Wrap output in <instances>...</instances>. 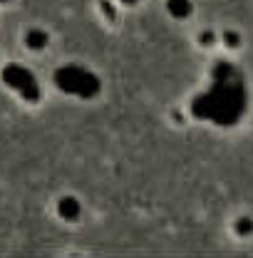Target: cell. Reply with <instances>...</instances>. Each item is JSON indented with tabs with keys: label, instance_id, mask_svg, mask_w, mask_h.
Wrapping results in <instances>:
<instances>
[{
	"label": "cell",
	"instance_id": "obj_8",
	"mask_svg": "<svg viewBox=\"0 0 253 258\" xmlns=\"http://www.w3.org/2000/svg\"><path fill=\"white\" fill-rule=\"evenodd\" d=\"M124 3H134V0H124Z\"/></svg>",
	"mask_w": 253,
	"mask_h": 258
},
{
	"label": "cell",
	"instance_id": "obj_2",
	"mask_svg": "<svg viewBox=\"0 0 253 258\" xmlns=\"http://www.w3.org/2000/svg\"><path fill=\"white\" fill-rule=\"evenodd\" d=\"M3 82L10 85L13 90H18L20 95L25 97V99H30V102H35V99L40 97L37 80L32 77L30 70H25V67H20V64H8V67L3 70Z\"/></svg>",
	"mask_w": 253,
	"mask_h": 258
},
{
	"label": "cell",
	"instance_id": "obj_3",
	"mask_svg": "<svg viewBox=\"0 0 253 258\" xmlns=\"http://www.w3.org/2000/svg\"><path fill=\"white\" fill-rule=\"evenodd\" d=\"M57 211H60V216H62V219L75 221V219L80 216V201H77V199H72V196H62V199H60V204H57Z\"/></svg>",
	"mask_w": 253,
	"mask_h": 258
},
{
	"label": "cell",
	"instance_id": "obj_1",
	"mask_svg": "<svg viewBox=\"0 0 253 258\" xmlns=\"http://www.w3.org/2000/svg\"><path fill=\"white\" fill-rule=\"evenodd\" d=\"M55 82L67 95L95 97L99 92V80L82 67H60L57 75H55Z\"/></svg>",
	"mask_w": 253,
	"mask_h": 258
},
{
	"label": "cell",
	"instance_id": "obj_9",
	"mask_svg": "<svg viewBox=\"0 0 253 258\" xmlns=\"http://www.w3.org/2000/svg\"><path fill=\"white\" fill-rule=\"evenodd\" d=\"M0 3H5V0H0Z\"/></svg>",
	"mask_w": 253,
	"mask_h": 258
},
{
	"label": "cell",
	"instance_id": "obj_4",
	"mask_svg": "<svg viewBox=\"0 0 253 258\" xmlns=\"http://www.w3.org/2000/svg\"><path fill=\"white\" fill-rule=\"evenodd\" d=\"M166 10L174 15V18H186L191 10H194V5H191V0H166Z\"/></svg>",
	"mask_w": 253,
	"mask_h": 258
},
{
	"label": "cell",
	"instance_id": "obj_7",
	"mask_svg": "<svg viewBox=\"0 0 253 258\" xmlns=\"http://www.w3.org/2000/svg\"><path fill=\"white\" fill-rule=\"evenodd\" d=\"M223 40H226V45H231V47H236V45L241 42L238 32H233V30H228V32H226V35H223Z\"/></svg>",
	"mask_w": 253,
	"mask_h": 258
},
{
	"label": "cell",
	"instance_id": "obj_5",
	"mask_svg": "<svg viewBox=\"0 0 253 258\" xmlns=\"http://www.w3.org/2000/svg\"><path fill=\"white\" fill-rule=\"evenodd\" d=\"M25 42H28V47H32V50H42V47L47 45V32L30 30L28 32V37H25Z\"/></svg>",
	"mask_w": 253,
	"mask_h": 258
},
{
	"label": "cell",
	"instance_id": "obj_6",
	"mask_svg": "<svg viewBox=\"0 0 253 258\" xmlns=\"http://www.w3.org/2000/svg\"><path fill=\"white\" fill-rule=\"evenodd\" d=\"M236 231H238L241 236H248V233H253V221L248 219V216L238 219V224H236Z\"/></svg>",
	"mask_w": 253,
	"mask_h": 258
}]
</instances>
